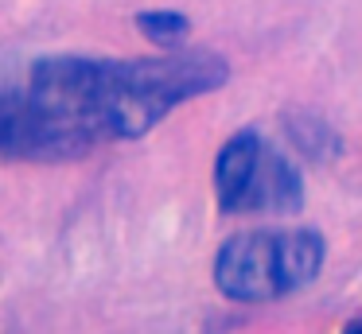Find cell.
Instances as JSON below:
<instances>
[{"mask_svg":"<svg viewBox=\"0 0 362 334\" xmlns=\"http://www.w3.org/2000/svg\"><path fill=\"white\" fill-rule=\"evenodd\" d=\"M141 31L152 39V43H180L183 35H187V20H183L180 12H144L141 20Z\"/></svg>","mask_w":362,"mask_h":334,"instance_id":"6","label":"cell"},{"mask_svg":"<svg viewBox=\"0 0 362 334\" xmlns=\"http://www.w3.org/2000/svg\"><path fill=\"white\" fill-rule=\"evenodd\" d=\"M323 264V241L312 229L238 233L214 261V280L230 299H273L315 280Z\"/></svg>","mask_w":362,"mask_h":334,"instance_id":"2","label":"cell"},{"mask_svg":"<svg viewBox=\"0 0 362 334\" xmlns=\"http://www.w3.org/2000/svg\"><path fill=\"white\" fill-rule=\"evenodd\" d=\"M261 136L257 132H238L230 136V144L222 148L218 167H214V186H218L222 210H242V194L250 186V175L261 160Z\"/></svg>","mask_w":362,"mask_h":334,"instance_id":"5","label":"cell"},{"mask_svg":"<svg viewBox=\"0 0 362 334\" xmlns=\"http://www.w3.org/2000/svg\"><path fill=\"white\" fill-rule=\"evenodd\" d=\"M346 334H362V323H354V326H351V330H346Z\"/></svg>","mask_w":362,"mask_h":334,"instance_id":"7","label":"cell"},{"mask_svg":"<svg viewBox=\"0 0 362 334\" xmlns=\"http://www.w3.org/2000/svg\"><path fill=\"white\" fill-rule=\"evenodd\" d=\"M300 206V175L288 167V160L261 148V160L250 175V186L242 194V210H296Z\"/></svg>","mask_w":362,"mask_h":334,"instance_id":"4","label":"cell"},{"mask_svg":"<svg viewBox=\"0 0 362 334\" xmlns=\"http://www.w3.org/2000/svg\"><path fill=\"white\" fill-rule=\"evenodd\" d=\"M86 152V140L55 121L32 93H0V155L66 160Z\"/></svg>","mask_w":362,"mask_h":334,"instance_id":"3","label":"cell"},{"mask_svg":"<svg viewBox=\"0 0 362 334\" xmlns=\"http://www.w3.org/2000/svg\"><path fill=\"white\" fill-rule=\"evenodd\" d=\"M226 82L214 54H168V59L98 62V113L102 136H141L168 109Z\"/></svg>","mask_w":362,"mask_h":334,"instance_id":"1","label":"cell"}]
</instances>
